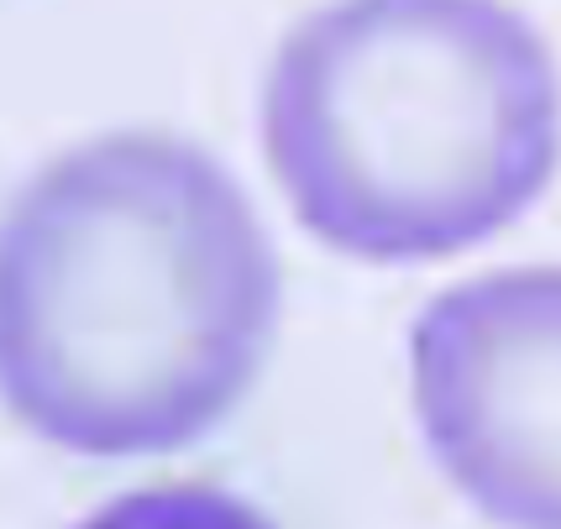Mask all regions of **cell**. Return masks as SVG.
Instances as JSON below:
<instances>
[{
    "instance_id": "6da1fadb",
    "label": "cell",
    "mask_w": 561,
    "mask_h": 529,
    "mask_svg": "<svg viewBox=\"0 0 561 529\" xmlns=\"http://www.w3.org/2000/svg\"><path fill=\"white\" fill-rule=\"evenodd\" d=\"M278 299V252L210 152L95 137L0 216V399L79 457L184 451L263 378Z\"/></svg>"
},
{
    "instance_id": "7a4b0ae2",
    "label": "cell",
    "mask_w": 561,
    "mask_h": 529,
    "mask_svg": "<svg viewBox=\"0 0 561 529\" xmlns=\"http://www.w3.org/2000/svg\"><path fill=\"white\" fill-rule=\"evenodd\" d=\"M263 147L289 210L357 263H440L536 205L561 79L504 0H331L273 53Z\"/></svg>"
},
{
    "instance_id": "3957f363",
    "label": "cell",
    "mask_w": 561,
    "mask_h": 529,
    "mask_svg": "<svg viewBox=\"0 0 561 529\" xmlns=\"http://www.w3.org/2000/svg\"><path fill=\"white\" fill-rule=\"evenodd\" d=\"M410 399L446 482L499 529H561V267L436 294L410 331Z\"/></svg>"
},
{
    "instance_id": "277c9868",
    "label": "cell",
    "mask_w": 561,
    "mask_h": 529,
    "mask_svg": "<svg viewBox=\"0 0 561 529\" xmlns=\"http://www.w3.org/2000/svg\"><path fill=\"white\" fill-rule=\"evenodd\" d=\"M73 529H273L268 514L220 493L205 482H173V487H142L126 493L116 504H105L100 514H90L84 525Z\"/></svg>"
}]
</instances>
